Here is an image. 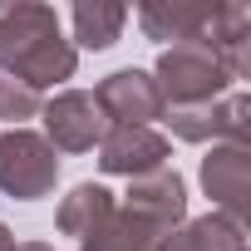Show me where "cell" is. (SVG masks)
Returning <instances> with one entry per match:
<instances>
[{"mask_svg": "<svg viewBox=\"0 0 251 251\" xmlns=\"http://www.w3.org/2000/svg\"><path fill=\"white\" fill-rule=\"evenodd\" d=\"M0 74L25 89H45L74 74V45L59 35V15L50 5L0 10Z\"/></svg>", "mask_w": 251, "mask_h": 251, "instance_id": "obj_1", "label": "cell"}, {"mask_svg": "<svg viewBox=\"0 0 251 251\" xmlns=\"http://www.w3.org/2000/svg\"><path fill=\"white\" fill-rule=\"evenodd\" d=\"M158 74H163L158 94L173 99L177 108H202V103H212V99L226 89V79H231V69H226L207 45H173V50L163 54Z\"/></svg>", "mask_w": 251, "mask_h": 251, "instance_id": "obj_2", "label": "cell"}, {"mask_svg": "<svg viewBox=\"0 0 251 251\" xmlns=\"http://www.w3.org/2000/svg\"><path fill=\"white\" fill-rule=\"evenodd\" d=\"M54 173H59V158L40 133H25V128L0 133V187L10 197H25V202L45 197L54 187Z\"/></svg>", "mask_w": 251, "mask_h": 251, "instance_id": "obj_3", "label": "cell"}, {"mask_svg": "<svg viewBox=\"0 0 251 251\" xmlns=\"http://www.w3.org/2000/svg\"><path fill=\"white\" fill-rule=\"evenodd\" d=\"M99 113L118 118V123H138V128H148V118L163 113V94H158V79H148L143 69H118L99 84L94 94Z\"/></svg>", "mask_w": 251, "mask_h": 251, "instance_id": "obj_4", "label": "cell"}, {"mask_svg": "<svg viewBox=\"0 0 251 251\" xmlns=\"http://www.w3.org/2000/svg\"><path fill=\"white\" fill-rule=\"evenodd\" d=\"M45 128H50L54 148L84 153V148L103 143L108 123H103V113H99L94 94H79V89H74V94H59V99H50V103H45Z\"/></svg>", "mask_w": 251, "mask_h": 251, "instance_id": "obj_5", "label": "cell"}, {"mask_svg": "<svg viewBox=\"0 0 251 251\" xmlns=\"http://www.w3.org/2000/svg\"><path fill=\"white\" fill-rule=\"evenodd\" d=\"M163 158H168V143L138 123H113L99 143V163L108 173H163Z\"/></svg>", "mask_w": 251, "mask_h": 251, "instance_id": "obj_6", "label": "cell"}, {"mask_svg": "<svg viewBox=\"0 0 251 251\" xmlns=\"http://www.w3.org/2000/svg\"><path fill=\"white\" fill-rule=\"evenodd\" d=\"M123 25H128L123 5H74V35L84 50H108Z\"/></svg>", "mask_w": 251, "mask_h": 251, "instance_id": "obj_7", "label": "cell"}, {"mask_svg": "<svg viewBox=\"0 0 251 251\" xmlns=\"http://www.w3.org/2000/svg\"><path fill=\"white\" fill-rule=\"evenodd\" d=\"M113 212V192H103V187H74V197L64 202V212H59V226L64 231H74V236H89L103 217Z\"/></svg>", "mask_w": 251, "mask_h": 251, "instance_id": "obj_8", "label": "cell"}, {"mask_svg": "<svg viewBox=\"0 0 251 251\" xmlns=\"http://www.w3.org/2000/svg\"><path fill=\"white\" fill-rule=\"evenodd\" d=\"M202 177H207V192L212 197H222L226 207H236L241 202V187H246V153L241 148H226V153L207 158Z\"/></svg>", "mask_w": 251, "mask_h": 251, "instance_id": "obj_9", "label": "cell"}, {"mask_svg": "<svg viewBox=\"0 0 251 251\" xmlns=\"http://www.w3.org/2000/svg\"><path fill=\"white\" fill-rule=\"evenodd\" d=\"M35 108H40V94L35 89L15 84L10 74H0V118H30Z\"/></svg>", "mask_w": 251, "mask_h": 251, "instance_id": "obj_10", "label": "cell"}, {"mask_svg": "<svg viewBox=\"0 0 251 251\" xmlns=\"http://www.w3.org/2000/svg\"><path fill=\"white\" fill-rule=\"evenodd\" d=\"M20 251H50V246H20Z\"/></svg>", "mask_w": 251, "mask_h": 251, "instance_id": "obj_11", "label": "cell"}]
</instances>
